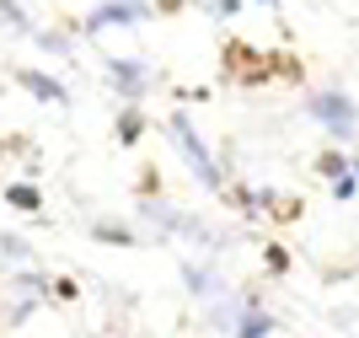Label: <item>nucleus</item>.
<instances>
[{
    "mask_svg": "<svg viewBox=\"0 0 359 338\" xmlns=\"http://www.w3.org/2000/svg\"><path fill=\"white\" fill-rule=\"evenodd\" d=\"M316 172H322V177H344L348 156H344V150H322V156H316Z\"/></svg>",
    "mask_w": 359,
    "mask_h": 338,
    "instance_id": "nucleus-15",
    "label": "nucleus"
},
{
    "mask_svg": "<svg viewBox=\"0 0 359 338\" xmlns=\"http://www.w3.org/2000/svg\"><path fill=\"white\" fill-rule=\"evenodd\" d=\"M0 252H6L11 264H27V242H22V236H0Z\"/></svg>",
    "mask_w": 359,
    "mask_h": 338,
    "instance_id": "nucleus-18",
    "label": "nucleus"
},
{
    "mask_svg": "<svg viewBox=\"0 0 359 338\" xmlns=\"http://www.w3.org/2000/svg\"><path fill=\"white\" fill-rule=\"evenodd\" d=\"M166 134H172V145L182 150V162L194 167V177H198V183H204V188H215V193H220V188H225V172H220V167H215L210 145L198 140L194 118H188V113H166Z\"/></svg>",
    "mask_w": 359,
    "mask_h": 338,
    "instance_id": "nucleus-2",
    "label": "nucleus"
},
{
    "mask_svg": "<svg viewBox=\"0 0 359 338\" xmlns=\"http://www.w3.org/2000/svg\"><path fill=\"white\" fill-rule=\"evenodd\" d=\"M311 118H316L327 134H338V140H354V134H359V103L348 97L344 86L311 91Z\"/></svg>",
    "mask_w": 359,
    "mask_h": 338,
    "instance_id": "nucleus-3",
    "label": "nucleus"
},
{
    "mask_svg": "<svg viewBox=\"0 0 359 338\" xmlns=\"http://www.w3.org/2000/svg\"><path fill=\"white\" fill-rule=\"evenodd\" d=\"M241 6H247V0H210V16H220V22H225V16H236Z\"/></svg>",
    "mask_w": 359,
    "mask_h": 338,
    "instance_id": "nucleus-20",
    "label": "nucleus"
},
{
    "mask_svg": "<svg viewBox=\"0 0 359 338\" xmlns=\"http://www.w3.org/2000/svg\"><path fill=\"white\" fill-rule=\"evenodd\" d=\"M91 236L107 242V247H135V242H140L135 226H123V221H97V226H91Z\"/></svg>",
    "mask_w": 359,
    "mask_h": 338,
    "instance_id": "nucleus-10",
    "label": "nucleus"
},
{
    "mask_svg": "<svg viewBox=\"0 0 359 338\" xmlns=\"http://www.w3.org/2000/svg\"><path fill=\"white\" fill-rule=\"evenodd\" d=\"M354 193H359V177H354V172L332 177V199H354Z\"/></svg>",
    "mask_w": 359,
    "mask_h": 338,
    "instance_id": "nucleus-19",
    "label": "nucleus"
},
{
    "mask_svg": "<svg viewBox=\"0 0 359 338\" xmlns=\"http://www.w3.org/2000/svg\"><path fill=\"white\" fill-rule=\"evenodd\" d=\"M263 264H269L273 274H285V268H290V252L279 247V242H269V247H263Z\"/></svg>",
    "mask_w": 359,
    "mask_h": 338,
    "instance_id": "nucleus-17",
    "label": "nucleus"
},
{
    "mask_svg": "<svg viewBox=\"0 0 359 338\" xmlns=\"http://www.w3.org/2000/svg\"><path fill=\"white\" fill-rule=\"evenodd\" d=\"M257 6H279V0H257Z\"/></svg>",
    "mask_w": 359,
    "mask_h": 338,
    "instance_id": "nucleus-22",
    "label": "nucleus"
},
{
    "mask_svg": "<svg viewBox=\"0 0 359 338\" xmlns=\"http://www.w3.org/2000/svg\"><path fill=\"white\" fill-rule=\"evenodd\" d=\"M0 22H6V27L16 32V38H32V16H27V6H22V0H0Z\"/></svg>",
    "mask_w": 359,
    "mask_h": 338,
    "instance_id": "nucleus-12",
    "label": "nucleus"
},
{
    "mask_svg": "<svg viewBox=\"0 0 359 338\" xmlns=\"http://www.w3.org/2000/svg\"><path fill=\"white\" fill-rule=\"evenodd\" d=\"M182 6H188V0H156L150 11H166V16H172V11H182Z\"/></svg>",
    "mask_w": 359,
    "mask_h": 338,
    "instance_id": "nucleus-21",
    "label": "nucleus"
},
{
    "mask_svg": "<svg viewBox=\"0 0 359 338\" xmlns=\"http://www.w3.org/2000/svg\"><path fill=\"white\" fill-rule=\"evenodd\" d=\"M32 38H38V48H43V54H70V32H32Z\"/></svg>",
    "mask_w": 359,
    "mask_h": 338,
    "instance_id": "nucleus-16",
    "label": "nucleus"
},
{
    "mask_svg": "<svg viewBox=\"0 0 359 338\" xmlns=\"http://www.w3.org/2000/svg\"><path fill=\"white\" fill-rule=\"evenodd\" d=\"M220 75L225 81H241V86H263V81H300V59H290V54H263V48H252V44H241V38H231V44L220 48Z\"/></svg>",
    "mask_w": 359,
    "mask_h": 338,
    "instance_id": "nucleus-1",
    "label": "nucleus"
},
{
    "mask_svg": "<svg viewBox=\"0 0 359 338\" xmlns=\"http://www.w3.org/2000/svg\"><path fill=\"white\" fill-rule=\"evenodd\" d=\"M150 0H102V6H91L81 22H75V32H86V38H97V32L107 27H140V22H150Z\"/></svg>",
    "mask_w": 359,
    "mask_h": 338,
    "instance_id": "nucleus-4",
    "label": "nucleus"
},
{
    "mask_svg": "<svg viewBox=\"0 0 359 338\" xmlns=\"http://www.w3.org/2000/svg\"><path fill=\"white\" fill-rule=\"evenodd\" d=\"M102 70H107V86L118 91L123 103H145V97H150V86H156L150 65H145V59H129V54H113V59L102 65Z\"/></svg>",
    "mask_w": 359,
    "mask_h": 338,
    "instance_id": "nucleus-5",
    "label": "nucleus"
},
{
    "mask_svg": "<svg viewBox=\"0 0 359 338\" xmlns=\"http://www.w3.org/2000/svg\"><path fill=\"white\" fill-rule=\"evenodd\" d=\"M182 280H188L194 295H215V290H220V280H215L210 268H198V264H182Z\"/></svg>",
    "mask_w": 359,
    "mask_h": 338,
    "instance_id": "nucleus-14",
    "label": "nucleus"
},
{
    "mask_svg": "<svg viewBox=\"0 0 359 338\" xmlns=\"http://www.w3.org/2000/svg\"><path fill=\"white\" fill-rule=\"evenodd\" d=\"M16 86L27 91V97H38V103L70 108V86H65L60 75H48V70H32V65H16Z\"/></svg>",
    "mask_w": 359,
    "mask_h": 338,
    "instance_id": "nucleus-6",
    "label": "nucleus"
},
{
    "mask_svg": "<svg viewBox=\"0 0 359 338\" xmlns=\"http://www.w3.org/2000/svg\"><path fill=\"white\" fill-rule=\"evenodd\" d=\"M140 215H145V221H156L161 231H182V209H172L166 199H140Z\"/></svg>",
    "mask_w": 359,
    "mask_h": 338,
    "instance_id": "nucleus-9",
    "label": "nucleus"
},
{
    "mask_svg": "<svg viewBox=\"0 0 359 338\" xmlns=\"http://www.w3.org/2000/svg\"><path fill=\"white\" fill-rule=\"evenodd\" d=\"M257 209H269L273 221H295L300 199H295V193H257Z\"/></svg>",
    "mask_w": 359,
    "mask_h": 338,
    "instance_id": "nucleus-11",
    "label": "nucleus"
},
{
    "mask_svg": "<svg viewBox=\"0 0 359 338\" xmlns=\"http://www.w3.org/2000/svg\"><path fill=\"white\" fill-rule=\"evenodd\" d=\"M118 145H140V140H145V108L140 103H123V113H118Z\"/></svg>",
    "mask_w": 359,
    "mask_h": 338,
    "instance_id": "nucleus-8",
    "label": "nucleus"
},
{
    "mask_svg": "<svg viewBox=\"0 0 359 338\" xmlns=\"http://www.w3.org/2000/svg\"><path fill=\"white\" fill-rule=\"evenodd\" d=\"M273 317L263 306H257V301H241V311H236V327H231V338H269L273 333Z\"/></svg>",
    "mask_w": 359,
    "mask_h": 338,
    "instance_id": "nucleus-7",
    "label": "nucleus"
},
{
    "mask_svg": "<svg viewBox=\"0 0 359 338\" xmlns=\"http://www.w3.org/2000/svg\"><path fill=\"white\" fill-rule=\"evenodd\" d=\"M6 204L22 209V215H38V209H43V193L32 188V183H11V188H6Z\"/></svg>",
    "mask_w": 359,
    "mask_h": 338,
    "instance_id": "nucleus-13",
    "label": "nucleus"
}]
</instances>
